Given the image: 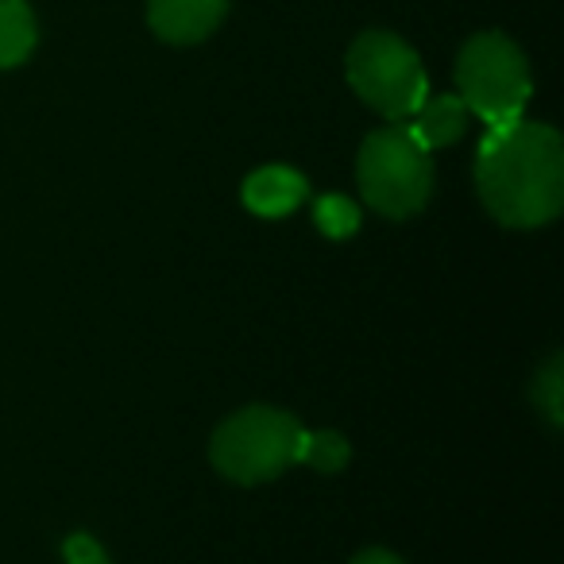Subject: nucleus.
Wrapping results in <instances>:
<instances>
[{"label": "nucleus", "instance_id": "1", "mask_svg": "<svg viewBox=\"0 0 564 564\" xmlns=\"http://www.w3.org/2000/svg\"><path fill=\"white\" fill-rule=\"evenodd\" d=\"M476 189L502 228H541L564 209V143L541 120L487 128L476 151Z\"/></svg>", "mask_w": 564, "mask_h": 564}, {"label": "nucleus", "instance_id": "2", "mask_svg": "<svg viewBox=\"0 0 564 564\" xmlns=\"http://www.w3.org/2000/svg\"><path fill=\"white\" fill-rule=\"evenodd\" d=\"M302 425L279 406H243L228 422L217 425L209 445V460L232 484H267L299 464Z\"/></svg>", "mask_w": 564, "mask_h": 564}, {"label": "nucleus", "instance_id": "3", "mask_svg": "<svg viewBox=\"0 0 564 564\" xmlns=\"http://www.w3.org/2000/svg\"><path fill=\"white\" fill-rule=\"evenodd\" d=\"M456 89H460L456 97L464 101V109L484 120L487 128L510 124L522 117L533 94L530 63L518 51V43L502 32H479L460 47Z\"/></svg>", "mask_w": 564, "mask_h": 564}, {"label": "nucleus", "instance_id": "4", "mask_svg": "<svg viewBox=\"0 0 564 564\" xmlns=\"http://www.w3.org/2000/svg\"><path fill=\"white\" fill-rule=\"evenodd\" d=\"M356 182L371 209L391 220H406L422 213L433 194L430 151L402 124L379 128L364 140L356 159Z\"/></svg>", "mask_w": 564, "mask_h": 564}, {"label": "nucleus", "instance_id": "5", "mask_svg": "<svg viewBox=\"0 0 564 564\" xmlns=\"http://www.w3.org/2000/svg\"><path fill=\"white\" fill-rule=\"evenodd\" d=\"M345 74L356 97L394 124L414 117L417 105L430 97V78L417 51L394 32H379V28L356 35L345 58Z\"/></svg>", "mask_w": 564, "mask_h": 564}, {"label": "nucleus", "instance_id": "6", "mask_svg": "<svg viewBox=\"0 0 564 564\" xmlns=\"http://www.w3.org/2000/svg\"><path fill=\"white\" fill-rule=\"evenodd\" d=\"M228 12V0H148V24L163 43L189 47L209 40Z\"/></svg>", "mask_w": 564, "mask_h": 564}, {"label": "nucleus", "instance_id": "7", "mask_svg": "<svg viewBox=\"0 0 564 564\" xmlns=\"http://www.w3.org/2000/svg\"><path fill=\"white\" fill-rule=\"evenodd\" d=\"M243 205H248L256 217H286L294 213L302 202L310 197V182L302 178L294 166H282V163H271V166H259L256 174L243 178V189H240Z\"/></svg>", "mask_w": 564, "mask_h": 564}, {"label": "nucleus", "instance_id": "8", "mask_svg": "<svg viewBox=\"0 0 564 564\" xmlns=\"http://www.w3.org/2000/svg\"><path fill=\"white\" fill-rule=\"evenodd\" d=\"M468 117L471 112L464 109L460 97L437 94V97H425L414 109V117L402 120V128H406L425 151H437V148H453V143L468 132Z\"/></svg>", "mask_w": 564, "mask_h": 564}, {"label": "nucleus", "instance_id": "9", "mask_svg": "<svg viewBox=\"0 0 564 564\" xmlns=\"http://www.w3.org/2000/svg\"><path fill=\"white\" fill-rule=\"evenodd\" d=\"M40 40L35 28V12L28 9V0H0V70L28 63Z\"/></svg>", "mask_w": 564, "mask_h": 564}, {"label": "nucleus", "instance_id": "10", "mask_svg": "<svg viewBox=\"0 0 564 564\" xmlns=\"http://www.w3.org/2000/svg\"><path fill=\"white\" fill-rule=\"evenodd\" d=\"M348 460H352V445H348V437H340L337 430L302 433L299 464H306V468H314V471H325V476H337Z\"/></svg>", "mask_w": 564, "mask_h": 564}, {"label": "nucleus", "instance_id": "11", "mask_svg": "<svg viewBox=\"0 0 564 564\" xmlns=\"http://www.w3.org/2000/svg\"><path fill=\"white\" fill-rule=\"evenodd\" d=\"M533 406L549 417L553 430L564 425V360H561V352H553L545 364H541L538 379H533Z\"/></svg>", "mask_w": 564, "mask_h": 564}, {"label": "nucleus", "instance_id": "12", "mask_svg": "<svg viewBox=\"0 0 564 564\" xmlns=\"http://www.w3.org/2000/svg\"><path fill=\"white\" fill-rule=\"evenodd\" d=\"M314 225L322 228L329 240H348L360 228V209L356 202H348L345 194H322L314 205Z\"/></svg>", "mask_w": 564, "mask_h": 564}, {"label": "nucleus", "instance_id": "13", "mask_svg": "<svg viewBox=\"0 0 564 564\" xmlns=\"http://www.w3.org/2000/svg\"><path fill=\"white\" fill-rule=\"evenodd\" d=\"M63 556L66 564H112L109 553L101 549V541H94L89 533H70L63 541Z\"/></svg>", "mask_w": 564, "mask_h": 564}, {"label": "nucleus", "instance_id": "14", "mask_svg": "<svg viewBox=\"0 0 564 564\" xmlns=\"http://www.w3.org/2000/svg\"><path fill=\"white\" fill-rule=\"evenodd\" d=\"M352 564H406L402 556H394L391 549H364L352 556Z\"/></svg>", "mask_w": 564, "mask_h": 564}]
</instances>
